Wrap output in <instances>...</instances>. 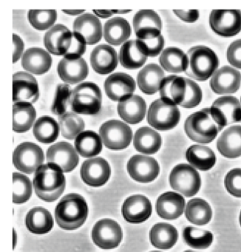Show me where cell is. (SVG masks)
Wrapping results in <instances>:
<instances>
[{
	"instance_id": "ac0fdd59",
	"label": "cell",
	"mask_w": 241,
	"mask_h": 252,
	"mask_svg": "<svg viewBox=\"0 0 241 252\" xmlns=\"http://www.w3.org/2000/svg\"><path fill=\"white\" fill-rule=\"evenodd\" d=\"M241 73L233 67L224 66L217 70L211 76L210 87L219 95L235 94L239 90Z\"/></svg>"
},
{
	"instance_id": "ffe728a7",
	"label": "cell",
	"mask_w": 241,
	"mask_h": 252,
	"mask_svg": "<svg viewBox=\"0 0 241 252\" xmlns=\"http://www.w3.org/2000/svg\"><path fill=\"white\" fill-rule=\"evenodd\" d=\"M133 28L137 39L161 35L162 22L159 15L152 10H141L133 18Z\"/></svg>"
},
{
	"instance_id": "b9f144b4",
	"label": "cell",
	"mask_w": 241,
	"mask_h": 252,
	"mask_svg": "<svg viewBox=\"0 0 241 252\" xmlns=\"http://www.w3.org/2000/svg\"><path fill=\"white\" fill-rule=\"evenodd\" d=\"M59 126L61 133L64 138L73 140L83 132L85 125L83 119L78 115L68 112L61 116Z\"/></svg>"
},
{
	"instance_id": "f1b7e54d",
	"label": "cell",
	"mask_w": 241,
	"mask_h": 252,
	"mask_svg": "<svg viewBox=\"0 0 241 252\" xmlns=\"http://www.w3.org/2000/svg\"><path fill=\"white\" fill-rule=\"evenodd\" d=\"M117 110L124 122L130 125H136L144 119L146 104L142 97L133 95L128 99L118 103Z\"/></svg>"
},
{
	"instance_id": "ee69618b",
	"label": "cell",
	"mask_w": 241,
	"mask_h": 252,
	"mask_svg": "<svg viewBox=\"0 0 241 252\" xmlns=\"http://www.w3.org/2000/svg\"><path fill=\"white\" fill-rule=\"evenodd\" d=\"M56 18L57 13L55 10H31L28 13L30 23L38 31L51 29Z\"/></svg>"
},
{
	"instance_id": "d590c367",
	"label": "cell",
	"mask_w": 241,
	"mask_h": 252,
	"mask_svg": "<svg viewBox=\"0 0 241 252\" xmlns=\"http://www.w3.org/2000/svg\"><path fill=\"white\" fill-rule=\"evenodd\" d=\"M186 158L192 167L201 171L209 170L216 163L214 152L205 146H191L186 150Z\"/></svg>"
},
{
	"instance_id": "d4e9b609",
	"label": "cell",
	"mask_w": 241,
	"mask_h": 252,
	"mask_svg": "<svg viewBox=\"0 0 241 252\" xmlns=\"http://www.w3.org/2000/svg\"><path fill=\"white\" fill-rule=\"evenodd\" d=\"M73 32L81 34L87 45L98 43L103 36L102 23L96 16L85 14L75 19L73 23Z\"/></svg>"
},
{
	"instance_id": "94428289",
	"label": "cell",
	"mask_w": 241,
	"mask_h": 252,
	"mask_svg": "<svg viewBox=\"0 0 241 252\" xmlns=\"http://www.w3.org/2000/svg\"></svg>"
},
{
	"instance_id": "277c9868",
	"label": "cell",
	"mask_w": 241,
	"mask_h": 252,
	"mask_svg": "<svg viewBox=\"0 0 241 252\" xmlns=\"http://www.w3.org/2000/svg\"><path fill=\"white\" fill-rule=\"evenodd\" d=\"M187 136L199 144H209L221 131L209 113V108L203 109L189 116L184 124Z\"/></svg>"
},
{
	"instance_id": "7dc6e473",
	"label": "cell",
	"mask_w": 241,
	"mask_h": 252,
	"mask_svg": "<svg viewBox=\"0 0 241 252\" xmlns=\"http://www.w3.org/2000/svg\"><path fill=\"white\" fill-rule=\"evenodd\" d=\"M136 44L142 54L146 57H155L159 55L164 46L162 35L149 36L143 39H136Z\"/></svg>"
},
{
	"instance_id": "836d02e7",
	"label": "cell",
	"mask_w": 241,
	"mask_h": 252,
	"mask_svg": "<svg viewBox=\"0 0 241 252\" xmlns=\"http://www.w3.org/2000/svg\"><path fill=\"white\" fill-rule=\"evenodd\" d=\"M178 238L177 229L170 224H155L149 233L151 243L157 249H170L175 245Z\"/></svg>"
},
{
	"instance_id": "4fadbf2b",
	"label": "cell",
	"mask_w": 241,
	"mask_h": 252,
	"mask_svg": "<svg viewBox=\"0 0 241 252\" xmlns=\"http://www.w3.org/2000/svg\"><path fill=\"white\" fill-rule=\"evenodd\" d=\"M39 97L38 82L35 77L25 72L13 76V101L15 103H35Z\"/></svg>"
},
{
	"instance_id": "9c48e42d",
	"label": "cell",
	"mask_w": 241,
	"mask_h": 252,
	"mask_svg": "<svg viewBox=\"0 0 241 252\" xmlns=\"http://www.w3.org/2000/svg\"><path fill=\"white\" fill-rule=\"evenodd\" d=\"M209 113L222 130L228 125L241 122V101L234 96L220 97L210 107Z\"/></svg>"
},
{
	"instance_id": "9a60e30c",
	"label": "cell",
	"mask_w": 241,
	"mask_h": 252,
	"mask_svg": "<svg viewBox=\"0 0 241 252\" xmlns=\"http://www.w3.org/2000/svg\"><path fill=\"white\" fill-rule=\"evenodd\" d=\"M127 171L135 181L149 183L153 181L159 175L160 167L158 162L153 158L136 155L129 160Z\"/></svg>"
},
{
	"instance_id": "6da1fadb",
	"label": "cell",
	"mask_w": 241,
	"mask_h": 252,
	"mask_svg": "<svg viewBox=\"0 0 241 252\" xmlns=\"http://www.w3.org/2000/svg\"><path fill=\"white\" fill-rule=\"evenodd\" d=\"M65 184L63 171L56 164L48 163L41 165L35 172L34 190L36 195L44 201L57 200L63 193Z\"/></svg>"
},
{
	"instance_id": "44dd1931",
	"label": "cell",
	"mask_w": 241,
	"mask_h": 252,
	"mask_svg": "<svg viewBox=\"0 0 241 252\" xmlns=\"http://www.w3.org/2000/svg\"><path fill=\"white\" fill-rule=\"evenodd\" d=\"M72 32L66 26L58 24L46 32L44 37L45 48L50 54L65 56L70 46Z\"/></svg>"
},
{
	"instance_id": "5b68a950",
	"label": "cell",
	"mask_w": 241,
	"mask_h": 252,
	"mask_svg": "<svg viewBox=\"0 0 241 252\" xmlns=\"http://www.w3.org/2000/svg\"><path fill=\"white\" fill-rule=\"evenodd\" d=\"M102 94L100 88L93 82L80 84L74 88L69 106L75 114L93 116L100 111Z\"/></svg>"
},
{
	"instance_id": "7402d4cb",
	"label": "cell",
	"mask_w": 241,
	"mask_h": 252,
	"mask_svg": "<svg viewBox=\"0 0 241 252\" xmlns=\"http://www.w3.org/2000/svg\"><path fill=\"white\" fill-rule=\"evenodd\" d=\"M159 91L163 101L170 105L180 106L186 95V79L182 76H167L161 82Z\"/></svg>"
},
{
	"instance_id": "6f0895ef",
	"label": "cell",
	"mask_w": 241,
	"mask_h": 252,
	"mask_svg": "<svg viewBox=\"0 0 241 252\" xmlns=\"http://www.w3.org/2000/svg\"><path fill=\"white\" fill-rule=\"evenodd\" d=\"M130 10H122V11H113V10H112V11H111V12L112 13V14H127V13H129V12H130Z\"/></svg>"
},
{
	"instance_id": "1f68e13d",
	"label": "cell",
	"mask_w": 241,
	"mask_h": 252,
	"mask_svg": "<svg viewBox=\"0 0 241 252\" xmlns=\"http://www.w3.org/2000/svg\"><path fill=\"white\" fill-rule=\"evenodd\" d=\"M161 135L152 128L143 126L139 128L133 138L135 148L139 153L146 155L156 153L161 147Z\"/></svg>"
},
{
	"instance_id": "60d3db41",
	"label": "cell",
	"mask_w": 241,
	"mask_h": 252,
	"mask_svg": "<svg viewBox=\"0 0 241 252\" xmlns=\"http://www.w3.org/2000/svg\"><path fill=\"white\" fill-rule=\"evenodd\" d=\"M185 215L188 220L197 225H204L211 219L212 212L209 204L201 198L192 199L186 205Z\"/></svg>"
},
{
	"instance_id": "816d5d0a",
	"label": "cell",
	"mask_w": 241,
	"mask_h": 252,
	"mask_svg": "<svg viewBox=\"0 0 241 252\" xmlns=\"http://www.w3.org/2000/svg\"><path fill=\"white\" fill-rule=\"evenodd\" d=\"M227 60L236 68L241 69V39L232 42L227 50Z\"/></svg>"
},
{
	"instance_id": "f35d334b",
	"label": "cell",
	"mask_w": 241,
	"mask_h": 252,
	"mask_svg": "<svg viewBox=\"0 0 241 252\" xmlns=\"http://www.w3.org/2000/svg\"><path fill=\"white\" fill-rule=\"evenodd\" d=\"M147 57L138 48L136 40L127 41L123 44L119 53L121 65L129 70L140 68L146 62Z\"/></svg>"
},
{
	"instance_id": "bcb514c9",
	"label": "cell",
	"mask_w": 241,
	"mask_h": 252,
	"mask_svg": "<svg viewBox=\"0 0 241 252\" xmlns=\"http://www.w3.org/2000/svg\"><path fill=\"white\" fill-rule=\"evenodd\" d=\"M72 92L69 85H58L51 107V111L53 114L62 116L66 113Z\"/></svg>"
},
{
	"instance_id": "c3c4849f",
	"label": "cell",
	"mask_w": 241,
	"mask_h": 252,
	"mask_svg": "<svg viewBox=\"0 0 241 252\" xmlns=\"http://www.w3.org/2000/svg\"><path fill=\"white\" fill-rule=\"evenodd\" d=\"M186 95L180 106L183 108H194L202 101V91L199 85L194 81L186 79Z\"/></svg>"
},
{
	"instance_id": "e0dca14e",
	"label": "cell",
	"mask_w": 241,
	"mask_h": 252,
	"mask_svg": "<svg viewBox=\"0 0 241 252\" xmlns=\"http://www.w3.org/2000/svg\"><path fill=\"white\" fill-rule=\"evenodd\" d=\"M110 174L109 163L102 158L88 159L82 163L81 168L82 181L90 187H99L104 185L109 180Z\"/></svg>"
},
{
	"instance_id": "f907efd6",
	"label": "cell",
	"mask_w": 241,
	"mask_h": 252,
	"mask_svg": "<svg viewBox=\"0 0 241 252\" xmlns=\"http://www.w3.org/2000/svg\"><path fill=\"white\" fill-rule=\"evenodd\" d=\"M225 187L229 194L241 197V169L229 171L225 178Z\"/></svg>"
},
{
	"instance_id": "4316f807",
	"label": "cell",
	"mask_w": 241,
	"mask_h": 252,
	"mask_svg": "<svg viewBox=\"0 0 241 252\" xmlns=\"http://www.w3.org/2000/svg\"><path fill=\"white\" fill-rule=\"evenodd\" d=\"M51 64L50 54L41 48H30L24 53L22 57V67L33 74L42 75L47 73Z\"/></svg>"
},
{
	"instance_id": "e575fe53",
	"label": "cell",
	"mask_w": 241,
	"mask_h": 252,
	"mask_svg": "<svg viewBox=\"0 0 241 252\" xmlns=\"http://www.w3.org/2000/svg\"><path fill=\"white\" fill-rule=\"evenodd\" d=\"M13 129L18 133L28 132L34 125L36 111L30 103H15L13 106Z\"/></svg>"
},
{
	"instance_id": "d6986e66",
	"label": "cell",
	"mask_w": 241,
	"mask_h": 252,
	"mask_svg": "<svg viewBox=\"0 0 241 252\" xmlns=\"http://www.w3.org/2000/svg\"><path fill=\"white\" fill-rule=\"evenodd\" d=\"M152 207L147 197L136 194L126 199L122 206L124 220L131 223H140L152 215Z\"/></svg>"
},
{
	"instance_id": "7c38bea8",
	"label": "cell",
	"mask_w": 241,
	"mask_h": 252,
	"mask_svg": "<svg viewBox=\"0 0 241 252\" xmlns=\"http://www.w3.org/2000/svg\"><path fill=\"white\" fill-rule=\"evenodd\" d=\"M123 233L118 222L110 219L101 220L92 231V238L96 246L102 249L118 247L122 240Z\"/></svg>"
},
{
	"instance_id": "8fae6325",
	"label": "cell",
	"mask_w": 241,
	"mask_h": 252,
	"mask_svg": "<svg viewBox=\"0 0 241 252\" xmlns=\"http://www.w3.org/2000/svg\"><path fill=\"white\" fill-rule=\"evenodd\" d=\"M211 30L223 37H232L241 32V11L214 10L209 16Z\"/></svg>"
},
{
	"instance_id": "681fc988",
	"label": "cell",
	"mask_w": 241,
	"mask_h": 252,
	"mask_svg": "<svg viewBox=\"0 0 241 252\" xmlns=\"http://www.w3.org/2000/svg\"><path fill=\"white\" fill-rule=\"evenodd\" d=\"M86 42L84 38L76 32H72V40L70 46L68 49L64 58L70 59V60H77L81 58L86 51Z\"/></svg>"
},
{
	"instance_id": "f5cc1de1",
	"label": "cell",
	"mask_w": 241,
	"mask_h": 252,
	"mask_svg": "<svg viewBox=\"0 0 241 252\" xmlns=\"http://www.w3.org/2000/svg\"><path fill=\"white\" fill-rule=\"evenodd\" d=\"M173 11L179 19L186 23H195L199 18V11L198 10H189V11L174 10Z\"/></svg>"
},
{
	"instance_id": "f546056e",
	"label": "cell",
	"mask_w": 241,
	"mask_h": 252,
	"mask_svg": "<svg viewBox=\"0 0 241 252\" xmlns=\"http://www.w3.org/2000/svg\"><path fill=\"white\" fill-rule=\"evenodd\" d=\"M165 78L164 70L156 64L145 66L138 74L139 89L147 95H153L159 91L161 82Z\"/></svg>"
},
{
	"instance_id": "f6af8a7d",
	"label": "cell",
	"mask_w": 241,
	"mask_h": 252,
	"mask_svg": "<svg viewBox=\"0 0 241 252\" xmlns=\"http://www.w3.org/2000/svg\"><path fill=\"white\" fill-rule=\"evenodd\" d=\"M13 202L16 204L25 203L32 194V184L28 177L14 172L13 175Z\"/></svg>"
},
{
	"instance_id": "603a6c76",
	"label": "cell",
	"mask_w": 241,
	"mask_h": 252,
	"mask_svg": "<svg viewBox=\"0 0 241 252\" xmlns=\"http://www.w3.org/2000/svg\"><path fill=\"white\" fill-rule=\"evenodd\" d=\"M60 79L65 83L75 85L82 82L88 75V65L84 59L77 60L63 58L57 66Z\"/></svg>"
},
{
	"instance_id": "52a82bcc",
	"label": "cell",
	"mask_w": 241,
	"mask_h": 252,
	"mask_svg": "<svg viewBox=\"0 0 241 252\" xmlns=\"http://www.w3.org/2000/svg\"><path fill=\"white\" fill-rule=\"evenodd\" d=\"M170 185L173 189L184 195L192 197L201 188V180L195 168L186 163L173 168L170 176Z\"/></svg>"
},
{
	"instance_id": "cb8c5ba5",
	"label": "cell",
	"mask_w": 241,
	"mask_h": 252,
	"mask_svg": "<svg viewBox=\"0 0 241 252\" xmlns=\"http://www.w3.org/2000/svg\"><path fill=\"white\" fill-rule=\"evenodd\" d=\"M90 63L96 73L109 74L118 65V55L115 49L109 45H100L92 51Z\"/></svg>"
},
{
	"instance_id": "680465c9",
	"label": "cell",
	"mask_w": 241,
	"mask_h": 252,
	"mask_svg": "<svg viewBox=\"0 0 241 252\" xmlns=\"http://www.w3.org/2000/svg\"><path fill=\"white\" fill-rule=\"evenodd\" d=\"M240 223H241V215H240Z\"/></svg>"
},
{
	"instance_id": "83f0119b",
	"label": "cell",
	"mask_w": 241,
	"mask_h": 252,
	"mask_svg": "<svg viewBox=\"0 0 241 252\" xmlns=\"http://www.w3.org/2000/svg\"><path fill=\"white\" fill-rule=\"evenodd\" d=\"M219 153L227 158L241 156V126H232L226 129L217 141Z\"/></svg>"
},
{
	"instance_id": "d6a6232c",
	"label": "cell",
	"mask_w": 241,
	"mask_h": 252,
	"mask_svg": "<svg viewBox=\"0 0 241 252\" xmlns=\"http://www.w3.org/2000/svg\"><path fill=\"white\" fill-rule=\"evenodd\" d=\"M27 228L33 234L48 233L53 227L51 214L42 207H35L29 211L25 219Z\"/></svg>"
},
{
	"instance_id": "ba28073f",
	"label": "cell",
	"mask_w": 241,
	"mask_h": 252,
	"mask_svg": "<svg viewBox=\"0 0 241 252\" xmlns=\"http://www.w3.org/2000/svg\"><path fill=\"white\" fill-rule=\"evenodd\" d=\"M99 135L106 148L121 150L130 145L133 138V132L127 124L121 121L110 120L101 126Z\"/></svg>"
},
{
	"instance_id": "484cf974",
	"label": "cell",
	"mask_w": 241,
	"mask_h": 252,
	"mask_svg": "<svg viewBox=\"0 0 241 252\" xmlns=\"http://www.w3.org/2000/svg\"><path fill=\"white\" fill-rule=\"evenodd\" d=\"M185 205L183 196L178 193L168 191L161 194L157 200V213L163 219H177L183 215Z\"/></svg>"
},
{
	"instance_id": "74e56055",
	"label": "cell",
	"mask_w": 241,
	"mask_h": 252,
	"mask_svg": "<svg viewBox=\"0 0 241 252\" xmlns=\"http://www.w3.org/2000/svg\"><path fill=\"white\" fill-rule=\"evenodd\" d=\"M161 67L166 71L173 73L186 72L187 57L183 51L177 48H168L163 51L159 59Z\"/></svg>"
},
{
	"instance_id": "5bb4252c",
	"label": "cell",
	"mask_w": 241,
	"mask_h": 252,
	"mask_svg": "<svg viewBox=\"0 0 241 252\" xmlns=\"http://www.w3.org/2000/svg\"><path fill=\"white\" fill-rule=\"evenodd\" d=\"M103 87L106 95L112 101L121 102L133 96L136 85L134 79L130 75L115 73L107 77Z\"/></svg>"
},
{
	"instance_id": "4dcf8cb0",
	"label": "cell",
	"mask_w": 241,
	"mask_h": 252,
	"mask_svg": "<svg viewBox=\"0 0 241 252\" xmlns=\"http://www.w3.org/2000/svg\"><path fill=\"white\" fill-rule=\"evenodd\" d=\"M131 35L130 23L121 17H115L108 20L103 26V36L106 42L112 45H121Z\"/></svg>"
},
{
	"instance_id": "7a4b0ae2",
	"label": "cell",
	"mask_w": 241,
	"mask_h": 252,
	"mask_svg": "<svg viewBox=\"0 0 241 252\" xmlns=\"http://www.w3.org/2000/svg\"><path fill=\"white\" fill-rule=\"evenodd\" d=\"M88 215V207L80 194H67L56 206L55 216L58 225L65 230H75L84 224Z\"/></svg>"
},
{
	"instance_id": "2e32d148",
	"label": "cell",
	"mask_w": 241,
	"mask_h": 252,
	"mask_svg": "<svg viewBox=\"0 0 241 252\" xmlns=\"http://www.w3.org/2000/svg\"><path fill=\"white\" fill-rule=\"evenodd\" d=\"M46 158L48 163L59 166L63 172L73 170L79 162V158L75 149L69 143L60 141L50 146Z\"/></svg>"
},
{
	"instance_id": "db71d44e",
	"label": "cell",
	"mask_w": 241,
	"mask_h": 252,
	"mask_svg": "<svg viewBox=\"0 0 241 252\" xmlns=\"http://www.w3.org/2000/svg\"><path fill=\"white\" fill-rule=\"evenodd\" d=\"M13 62L16 63L23 56L25 44L18 35H13Z\"/></svg>"
},
{
	"instance_id": "3957f363",
	"label": "cell",
	"mask_w": 241,
	"mask_h": 252,
	"mask_svg": "<svg viewBox=\"0 0 241 252\" xmlns=\"http://www.w3.org/2000/svg\"><path fill=\"white\" fill-rule=\"evenodd\" d=\"M187 67L186 74L189 77L204 82L213 76L219 65L215 53L205 46L193 47L187 54Z\"/></svg>"
},
{
	"instance_id": "6125c7cd",
	"label": "cell",
	"mask_w": 241,
	"mask_h": 252,
	"mask_svg": "<svg viewBox=\"0 0 241 252\" xmlns=\"http://www.w3.org/2000/svg\"></svg>"
},
{
	"instance_id": "ab89813d",
	"label": "cell",
	"mask_w": 241,
	"mask_h": 252,
	"mask_svg": "<svg viewBox=\"0 0 241 252\" xmlns=\"http://www.w3.org/2000/svg\"><path fill=\"white\" fill-rule=\"evenodd\" d=\"M60 126L55 119L50 116H42L34 125V135L42 144H51L57 139Z\"/></svg>"
},
{
	"instance_id": "7bdbcfd3",
	"label": "cell",
	"mask_w": 241,
	"mask_h": 252,
	"mask_svg": "<svg viewBox=\"0 0 241 252\" xmlns=\"http://www.w3.org/2000/svg\"><path fill=\"white\" fill-rule=\"evenodd\" d=\"M183 237L188 246L196 249H207L213 241V235L210 231L193 227L185 228Z\"/></svg>"
},
{
	"instance_id": "91938a15",
	"label": "cell",
	"mask_w": 241,
	"mask_h": 252,
	"mask_svg": "<svg viewBox=\"0 0 241 252\" xmlns=\"http://www.w3.org/2000/svg\"><path fill=\"white\" fill-rule=\"evenodd\" d=\"M193 252V251H186V252Z\"/></svg>"
},
{
	"instance_id": "8992f818",
	"label": "cell",
	"mask_w": 241,
	"mask_h": 252,
	"mask_svg": "<svg viewBox=\"0 0 241 252\" xmlns=\"http://www.w3.org/2000/svg\"><path fill=\"white\" fill-rule=\"evenodd\" d=\"M180 119L178 107L167 104L161 98L154 101L148 110V123L157 130L168 131L173 129L178 125Z\"/></svg>"
},
{
	"instance_id": "30bf717a",
	"label": "cell",
	"mask_w": 241,
	"mask_h": 252,
	"mask_svg": "<svg viewBox=\"0 0 241 252\" xmlns=\"http://www.w3.org/2000/svg\"><path fill=\"white\" fill-rule=\"evenodd\" d=\"M44 156L41 147L31 142H25L16 147L13 154L15 167L25 174H32L43 165Z\"/></svg>"
},
{
	"instance_id": "8d00e7d4",
	"label": "cell",
	"mask_w": 241,
	"mask_h": 252,
	"mask_svg": "<svg viewBox=\"0 0 241 252\" xmlns=\"http://www.w3.org/2000/svg\"><path fill=\"white\" fill-rule=\"evenodd\" d=\"M102 141L100 135L93 131H84L75 139V149L84 158L97 156L102 150Z\"/></svg>"
},
{
	"instance_id": "9f6ffc18",
	"label": "cell",
	"mask_w": 241,
	"mask_h": 252,
	"mask_svg": "<svg viewBox=\"0 0 241 252\" xmlns=\"http://www.w3.org/2000/svg\"><path fill=\"white\" fill-rule=\"evenodd\" d=\"M62 11L65 14H69V15L76 16L82 14L85 11L84 10H62Z\"/></svg>"
},
{
	"instance_id": "11a10c76",
	"label": "cell",
	"mask_w": 241,
	"mask_h": 252,
	"mask_svg": "<svg viewBox=\"0 0 241 252\" xmlns=\"http://www.w3.org/2000/svg\"><path fill=\"white\" fill-rule=\"evenodd\" d=\"M93 12L98 17H101V18H109L112 15V13L111 11H105V10H93Z\"/></svg>"
}]
</instances>
